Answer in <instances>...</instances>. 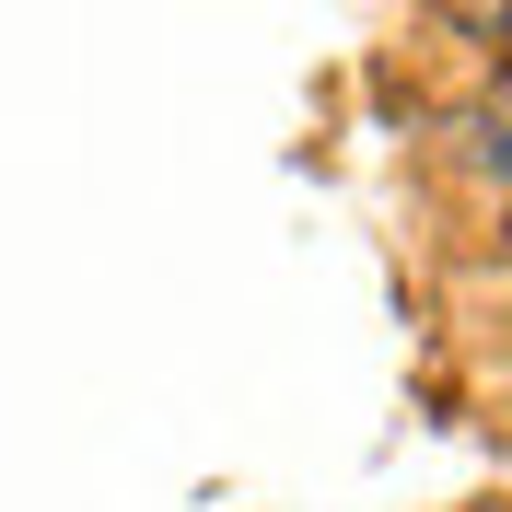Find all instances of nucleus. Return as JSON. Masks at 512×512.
Returning a JSON list of instances; mask_svg holds the SVG:
<instances>
[{"label":"nucleus","mask_w":512,"mask_h":512,"mask_svg":"<svg viewBox=\"0 0 512 512\" xmlns=\"http://www.w3.org/2000/svg\"><path fill=\"white\" fill-rule=\"evenodd\" d=\"M443 12H454L466 35H512V0H443Z\"/></svg>","instance_id":"nucleus-1"}]
</instances>
